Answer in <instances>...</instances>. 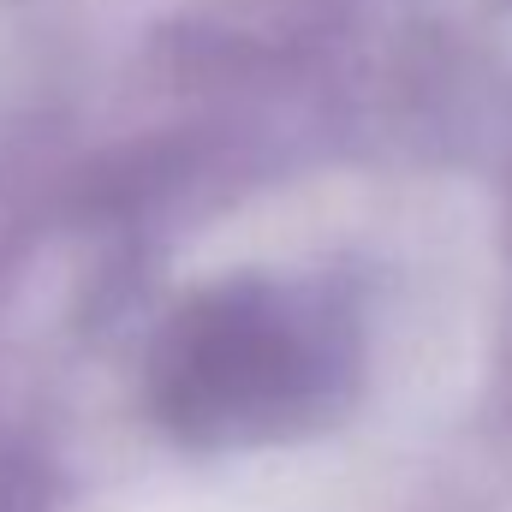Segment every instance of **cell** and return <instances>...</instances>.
I'll list each match as a JSON object with an SVG mask.
<instances>
[{
  "label": "cell",
  "instance_id": "6da1fadb",
  "mask_svg": "<svg viewBox=\"0 0 512 512\" xmlns=\"http://www.w3.org/2000/svg\"><path fill=\"white\" fill-rule=\"evenodd\" d=\"M316 387L304 340L262 304H215L185 322L167 358V405L179 429L233 435L268 423Z\"/></svg>",
  "mask_w": 512,
  "mask_h": 512
}]
</instances>
